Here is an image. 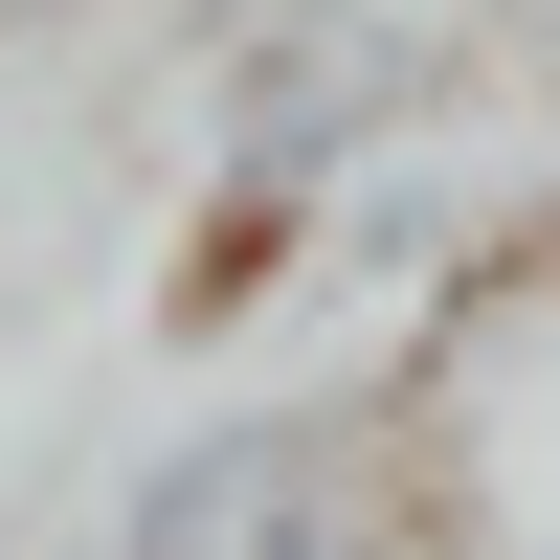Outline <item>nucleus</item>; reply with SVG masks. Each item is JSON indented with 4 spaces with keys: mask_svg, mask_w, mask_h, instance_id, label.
Segmentation results:
<instances>
[{
    "mask_svg": "<svg viewBox=\"0 0 560 560\" xmlns=\"http://www.w3.org/2000/svg\"><path fill=\"white\" fill-rule=\"evenodd\" d=\"M427 90V23L404 0H314V23H269L247 68H224V179L247 202H292V179H337L359 135Z\"/></svg>",
    "mask_w": 560,
    "mask_h": 560,
    "instance_id": "nucleus-1",
    "label": "nucleus"
},
{
    "mask_svg": "<svg viewBox=\"0 0 560 560\" xmlns=\"http://www.w3.org/2000/svg\"><path fill=\"white\" fill-rule=\"evenodd\" d=\"M314 448H337V427H202L158 493H135V538H113V560H247L269 516H292V471H314Z\"/></svg>",
    "mask_w": 560,
    "mask_h": 560,
    "instance_id": "nucleus-2",
    "label": "nucleus"
},
{
    "mask_svg": "<svg viewBox=\"0 0 560 560\" xmlns=\"http://www.w3.org/2000/svg\"><path fill=\"white\" fill-rule=\"evenodd\" d=\"M247 560H382V538H359V493H337V448H314V471H292V516H269Z\"/></svg>",
    "mask_w": 560,
    "mask_h": 560,
    "instance_id": "nucleus-3",
    "label": "nucleus"
},
{
    "mask_svg": "<svg viewBox=\"0 0 560 560\" xmlns=\"http://www.w3.org/2000/svg\"><path fill=\"white\" fill-rule=\"evenodd\" d=\"M0 23H23V0H0Z\"/></svg>",
    "mask_w": 560,
    "mask_h": 560,
    "instance_id": "nucleus-4",
    "label": "nucleus"
}]
</instances>
